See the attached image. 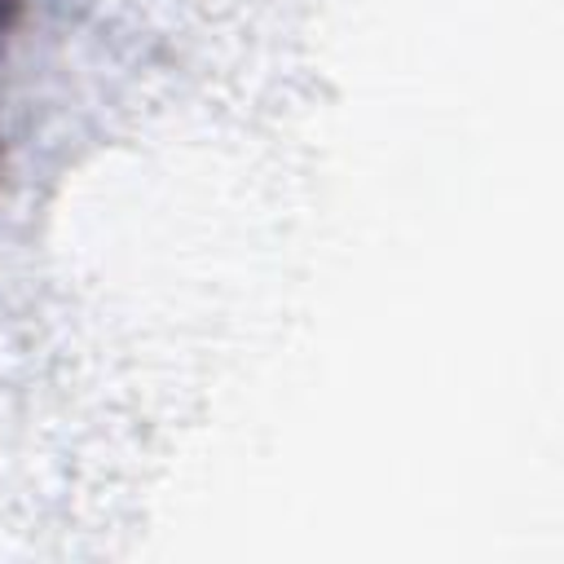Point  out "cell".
<instances>
[{"label":"cell","instance_id":"cell-1","mask_svg":"<svg viewBox=\"0 0 564 564\" xmlns=\"http://www.w3.org/2000/svg\"><path fill=\"white\" fill-rule=\"evenodd\" d=\"M18 22H22V0H0V75H4L9 44H13V35H18Z\"/></svg>","mask_w":564,"mask_h":564}]
</instances>
